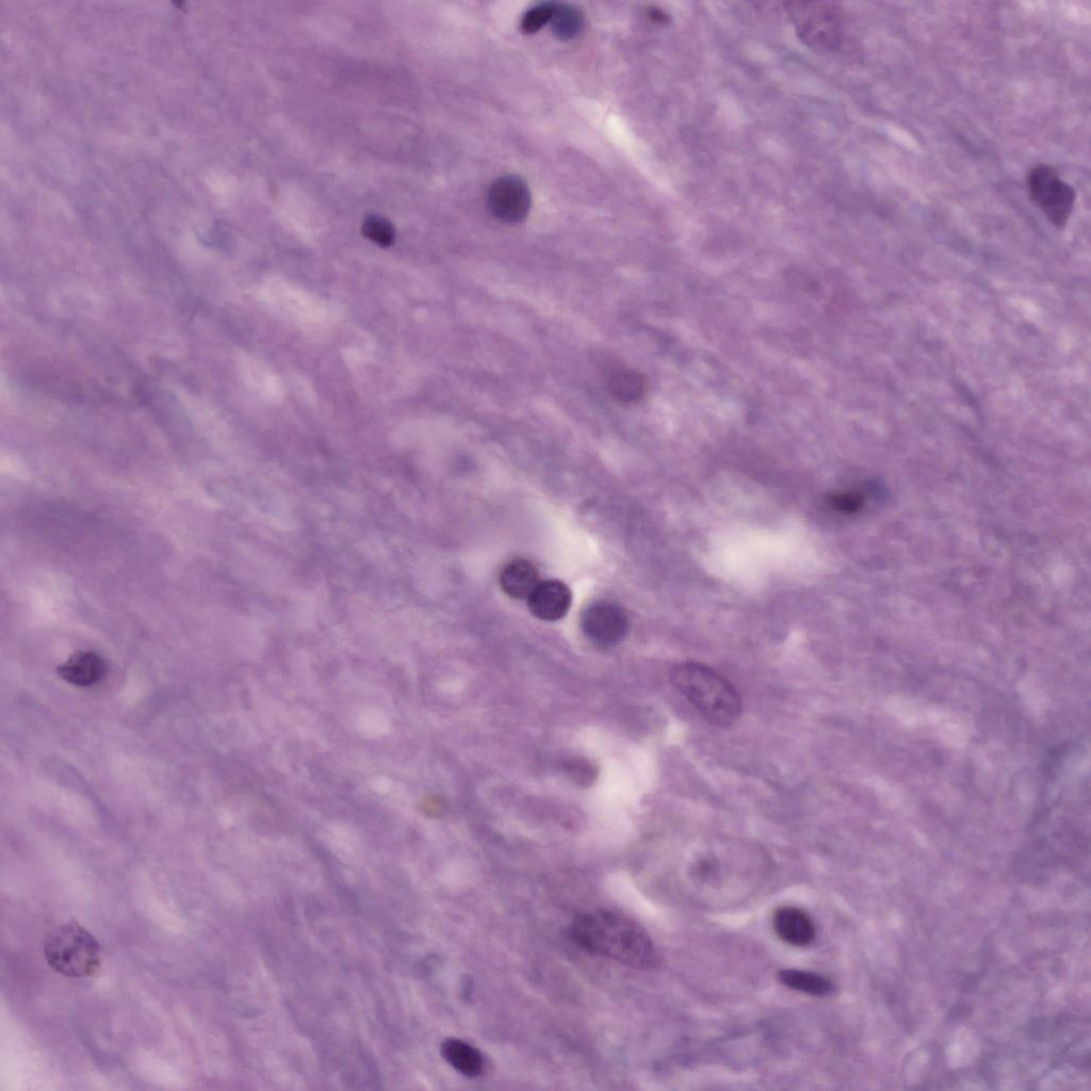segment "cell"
<instances>
[{
	"label": "cell",
	"instance_id": "1",
	"mask_svg": "<svg viewBox=\"0 0 1091 1091\" xmlns=\"http://www.w3.org/2000/svg\"><path fill=\"white\" fill-rule=\"evenodd\" d=\"M569 932L584 951L608 957L630 968L653 970L661 963L655 943L644 928L614 911L579 914Z\"/></svg>",
	"mask_w": 1091,
	"mask_h": 1091
},
{
	"label": "cell",
	"instance_id": "2",
	"mask_svg": "<svg viewBox=\"0 0 1091 1091\" xmlns=\"http://www.w3.org/2000/svg\"><path fill=\"white\" fill-rule=\"evenodd\" d=\"M674 687L712 725L728 727L741 713V698L734 686L709 667L694 662L679 664L672 672Z\"/></svg>",
	"mask_w": 1091,
	"mask_h": 1091
},
{
	"label": "cell",
	"instance_id": "3",
	"mask_svg": "<svg viewBox=\"0 0 1091 1091\" xmlns=\"http://www.w3.org/2000/svg\"><path fill=\"white\" fill-rule=\"evenodd\" d=\"M44 954L48 966L71 979H87L101 969L99 941L76 921L62 924L46 936Z\"/></svg>",
	"mask_w": 1091,
	"mask_h": 1091
},
{
	"label": "cell",
	"instance_id": "4",
	"mask_svg": "<svg viewBox=\"0 0 1091 1091\" xmlns=\"http://www.w3.org/2000/svg\"><path fill=\"white\" fill-rule=\"evenodd\" d=\"M1027 190L1030 200L1047 220L1056 229H1064L1076 204L1077 193L1063 181L1060 173L1049 165L1035 166L1027 176Z\"/></svg>",
	"mask_w": 1091,
	"mask_h": 1091
},
{
	"label": "cell",
	"instance_id": "5",
	"mask_svg": "<svg viewBox=\"0 0 1091 1091\" xmlns=\"http://www.w3.org/2000/svg\"><path fill=\"white\" fill-rule=\"evenodd\" d=\"M789 7L797 31L808 44L833 48L840 42V24L834 9L822 4H791Z\"/></svg>",
	"mask_w": 1091,
	"mask_h": 1091
},
{
	"label": "cell",
	"instance_id": "6",
	"mask_svg": "<svg viewBox=\"0 0 1091 1091\" xmlns=\"http://www.w3.org/2000/svg\"><path fill=\"white\" fill-rule=\"evenodd\" d=\"M487 203L492 215L499 221L509 224L523 222L531 206L529 187L523 178L502 176L488 191Z\"/></svg>",
	"mask_w": 1091,
	"mask_h": 1091
},
{
	"label": "cell",
	"instance_id": "7",
	"mask_svg": "<svg viewBox=\"0 0 1091 1091\" xmlns=\"http://www.w3.org/2000/svg\"><path fill=\"white\" fill-rule=\"evenodd\" d=\"M581 627L591 641L602 646H611L625 639L629 620L621 607L610 602H597L583 612Z\"/></svg>",
	"mask_w": 1091,
	"mask_h": 1091
},
{
	"label": "cell",
	"instance_id": "8",
	"mask_svg": "<svg viewBox=\"0 0 1091 1091\" xmlns=\"http://www.w3.org/2000/svg\"><path fill=\"white\" fill-rule=\"evenodd\" d=\"M531 613L546 622L561 620L572 606V592L559 580L540 582L528 598Z\"/></svg>",
	"mask_w": 1091,
	"mask_h": 1091
},
{
	"label": "cell",
	"instance_id": "9",
	"mask_svg": "<svg viewBox=\"0 0 1091 1091\" xmlns=\"http://www.w3.org/2000/svg\"><path fill=\"white\" fill-rule=\"evenodd\" d=\"M776 936L795 948H805L816 940L817 930L805 910L794 906L778 908L772 920Z\"/></svg>",
	"mask_w": 1091,
	"mask_h": 1091
},
{
	"label": "cell",
	"instance_id": "10",
	"mask_svg": "<svg viewBox=\"0 0 1091 1091\" xmlns=\"http://www.w3.org/2000/svg\"><path fill=\"white\" fill-rule=\"evenodd\" d=\"M106 670L101 656L93 651H77L59 667L58 674L72 686L88 688L102 680Z\"/></svg>",
	"mask_w": 1091,
	"mask_h": 1091
},
{
	"label": "cell",
	"instance_id": "11",
	"mask_svg": "<svg viewBox=\"0 0 1091 1091\" xmlns=\"http://www.w3.org/2000/svg\"><path fill=\"white\" fill-rule=\"evenodd\" d=\"M539 583L536 567L524 559L513 560L500 575L503 592L513 599H528Z\"/></svg>",
	"mask_w": 1091,
	"mask_h": 1091
},
{
	"label": "cell",
	"instance_id": "12",
	"mask_svg": "<svg viewBox=\"0 0 1091 1091\" xmlns=\"http://www.w3.org/2000/svg\"><path fill=\"white\" fill-rule=\"evenodd\" d=\"M445 1060L467 1078H477L483 1071V1056L459 1039H447L442 1046Z\"/></svg>",
	"mask_w": 1091,
	"mask_h": 1091
},
{
	"label": "cell",
	"instance_id": "13",
	"mask_svg": "<svg viewBox=\"0 0 1091 1091\" xmlns=\"http://www.w3.org/2000/svg\"><path fill=\"white\" fill-rule=\"evenodd\" d=\"M779 980L788 988L813 997L828 996L834 989L833 983L826 976L803 970H781Z\"/></svg>",
	"mask_w": 1091,
	"mask_h": 1091
},
{
	"label": "cell",
	"instance_id": "14",
	"mask_svg": "<svg viewBox=\"0 0 1091 1091\" xmlns=\"http://www.w3.org/2000/svg\"><path fill=\"white\" fill-rule=\"evenodd\" d=\"M608 388L615 400L631 404L644 397L646 381L641 373L622 369L612 374L608 382Z\"/></svg>",
	"mask_w": 1091,
	"mask_h": 1091
},
{
	"label": "cell",
	"instance_id": "15",
	"mask_svg": "<svg viewBox=\"0 0 1091 1091\" xmlns=\"http://www.w3.org/2000/svg\"><path fill=\"white\" fill-rule=\"evenodd\" d=\"M553 34L561 40H571L577 37L584 25L581 11L566 4H556L555 13L551 20Z\"/></svg>",
	"mask_w": 1091,
	"mask_h": 1091
},
{
	"label": "cell",
	"instance_id": "16",
	"mask_svg": "<svg viewBox=\"0 0 1091 1091\" xmlns=\"http://www.w3.org/2000/svg\"><path fill=\"white\" fill-rule=\"evenodd\" d=\"M363 233L369 240L384 248L392 246L395 241L394 227L380 217H369L364 223Z\"/></svg>",
	"mask_w": 1091,
	"mask_h": 1091
},
{
	"label": "cell",
	"instance_id": "17",
	"mask_svg": "<svg viewBox=\"0 0 1091 1091\" xmlns=\"http://www.w3.org/2000/svg\"><path fill=\"white\" fill-rule=\"evenodd\" d=\"M555 9V3H545L531 8L523 16V20H521V30L527 35H532L535 34V32L540 31L544 26L551 22Z\"/></svg>",
	"mask_w": 1091,
	"mask_h": 1091
},
{
	"label": "cell",
	"instance_id": "18",
	"mask_svg": "<svg viewBox=\"0 0 1091 1091\" xmlns=\"http://www.w3.org/2000/svg\"><path fill=\"white\" fill-rule=\"evenodd\" d=\"M830 508L844 514H854L862 509L865 497L856 492L835 493L826 499Z\"/></svg>",
	"mask_w": 1091,
	"mask_h": 1091
},
{
	"label": "cell",
	"instance_id": "19",
	"mask_svg": "<svg viewBox=\"0 0 1091 1091\" xmlns=\"http://www.w3.org/2000/svg\"><path fill=\"white\" fill-rule=\"evenodd\" d=\"M691 875L699 884L712 885L719 881L721 867L715 858L705 857L695 862Z\"/></svg>",
	"mask_w": 1091,
	"mask_h": 1091
},
{
	"label": "cell",
	"instance_id": "20",
	"mask_svg": "<svg viewBox=\"0 0 1091 1091\" xmlns=\"http://www.w3.org/2000/svg\"><path fill=\"white\" fill-rule=\"evenodd\" d=\"M567 771L579 784H589L590 781L595 779V771L588 762L572 761L568 764Z\"/></svg>",
	"mask_w": 1091,
	"mask_h": 1091
}]
</instances>
